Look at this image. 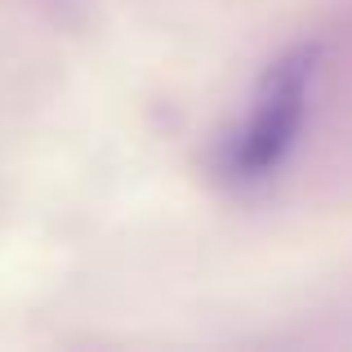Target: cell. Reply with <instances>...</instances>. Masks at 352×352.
Here are the masks:
<instances>
[{
    "label": "cell",
    "mask_w": 352,
    "mask_h": 352,
    "mask_svg": "<svg viewBox=\"0 0 352 352\" xmlns=\"http://www.w3.org/2000/svg\"><path fill=\"white\" fill-rule=\"evenodd\" d=\"M321 50L317 45H294L281 58L267 63L245 120L219 143L214 152V179L228 188H263L285 170L294 143L308 120V98L317 80Z\"/></svg>",
    "instance_id": "obj_1"
}]
</instances>
